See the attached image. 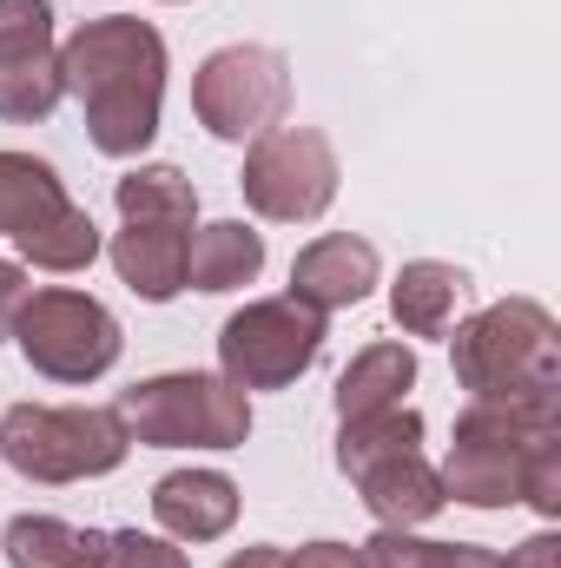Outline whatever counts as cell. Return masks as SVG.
I'll return each mask as SVG.
<instances>
[{"mask_svg":"<svg viewBox=\"0 0 561 568\" xmlns=\"http://www.w3.org/2000/svg\"><path fill=\"white\" fill-rule=\"evenodd\" d=\"M422 449V417L410 404H390V410H370V417H344L337 429V469L357 483L364 469L390 463V456H410Z\"/></svg>","mask_w":561,"mask_h":568,"instance_id":"cell-19","label":"cell"},{"mask_svg":"<svg viewBox=\"0 0 561 568\" xmlns=\"http://www.w3.org/2000/svg\"><path fill=\"white\" fill-rule=\"evenodd\" d=\"M284 568H364V562H357L350 542H304V549L284 556Z\"/></svg>","mask_w":561,"mask_h":568,"instance_id":"cell-27","label":"cell"},{"mask_svg":"<svg viewBox=\"0 0 561 568\" xmlns=\"http://www.w3.org/2000/svg\"><path fill=\"white\" fill-rule=\"evenodd\" d=\"M60 80L86 106V140L106 159H140L159 140L165 106V40L152 20L106 13L60 40Z\"/></svg>","mask_w":561,"mask_h":568,"instance_id":"cell-1","label":"cell"},{"mask_svg":"<svg viewBox=\"0 0 561 568\" xmlns=\"http://www.w3.org/2000/svg\"><path fill=\"white\" fill-rule=\"evenodd\" d=\"M27 265H13V258H0V337H13V317H20V304H27Z\"/></svg>","mask_w":561,"mask_h":568,"instance_id":"cell-26","label":"cell"},{"mask_svg":"<svg viewBox=\"0 0 561 568\" xmlns=\"http://www.w3.org/2000/svg\"><path fill=\"white\" fill-rule=\"evenodd\" d=\"M67 100L60 47H53V7L47 0H0V120L40 126Z\"/></svg>","mask_w":561,"mask_h":568,"instance_id":"cell-10","label":"cell"},{"mask_svg":"<svg viewBox=\"0 0 561 568\" xmlns=\"http://www.w3.org/2000/svg\"><path fill=\"white\" fill-rule=\"evenodd\" d=\"M225 568H284V549H272V542H258V549H238Z\"/></svg>","mask_w":561,"mask_h":568,"instance_id":"cell-29","label":"cell"},{"mask_svg":"<svg viewBox=\"0 0 561 568\" xmlns=\"http://www.w3.org/2000/svg\"><path fill=\"white\" fill-rule=\"evenodd\" d=\"M113 205L126 225H178V232L198 225V185L178 165H133L113 185Z\"/></svg>","mask_w":561,"mask_h":568,"instance_id":"cell-18","label":"cell"},{"mask_svg":"<svg viewBox=\"0 0 561 568\" xmlns=\"http://www.w3.org/2000/svg\"><path fill=\"white\" fill-rule=\"evenodd\" d=\"M120 424L145 449H245L252 397L218 371H165L120 390Z\"/></svg>","mask_w":561,"mask_h":568,"instance_id":"cell-5","label":"cell"},{"mask_svg":"<svg viewBox=\"0 0 561 568\" xmlns=\"http://www.w3.org/2000/svg\"><path fill=\"white\" fill-rule=\"evenodd\" d=\"M357 496H364V509L377 516V529H422L429 516H442V509H449L442 476H436V463H429L422 449L390 456V463H377V469H364V476H357Z\"/></svg>","mask_w":561,"mask_h":568,"instance_id":"cell-13","label":"cell"},{"mask_svg":"<svg viewBox=\"0 0 561 568\" xmlns=\"http://www.w3.org/2000/svg\"><path fill=\"white\" fill-rule=\"evenodd\" d=\"M73 568H192L172 536H140V529H80Z\"/></svg>","mask_w":561,"mask_h":568,"instance_id":"cell-22","label":"cell"},{"mask_svg":"<svg viewBox=\"0 0 561 568\" xmlns=\"http://www.w3.org/2000/svg\"><path fill=\"white\" fill-rule=\"evenodd\" d=\"M522 503H529L542 523H555V516H561V436H555V443H542V449L529 456V476H522Z\"/></svg>","mask_w":561,"mask_h":568,"instance_id":"cell-24","label":"cell"},{"mask_svg":"<svg viewBox=\"0 0 561 568\" xmlns=\"http://www.w3.org/2000/svg\"><path fill=\"white\" fill-rule=\"evenodd\" d=\"M106 258H113L120 284L145 304H172L185 291V232L178 225H126V232H113Z\"/></svg>","mask_w":561,"mask_h":568,"instance_id":"cell-15","label":"cell"},{"mask_svg":"<svg viewBox=\"0 0 561 568\" xmlns=\"http://www.w3.org/2000/svg\"><path fill=\"white\" fill-rule=\"evenodd\" d=\"M238 483L225 469H172L152 483V523L172 542H218L238 523Z\"/></svg>","mask_w":561,"mask_h":568,"instance_id":"cell-12","label":"cell"},{"mask_svg":"<svg viewBox=\"0 0 561 568\" xmlns=\"http://www.w3.org/2000/svg\"><path fill=\"white\" fill-rule=\"evenodd\" d=\"M13 344L27 357V371L53 377V384H100L120 364V317L73 284H40L27 291L20 317H13Z\"/></svg>","mask_w":561,"mask_h":568,"instance_id":"cell-6","label":"cell"},{"mask_svg":"<svg viewBox=\"0 0 561 568\" xmlns=\"http://www.w3.org/2000/svg\"><path fill=\"white\" fill-rule=\"evenodd\" d=\"M456 384L476 404H522V397H561V324L536 297L482 304L469 324H449Z\"/></svg>","mask_w":561,"mask_h":568,"instance_id":"cell-2","label":"cell"},{"mask_svg":"<svg viewBox=\"0 0 561 568\" xmlns=\"http://www.w3.org/2000/svg\"><path fill=\"white\" fill-rule=\"evenodd\" d=\"M561 436V397H522V404H476L449 429L442 456V496L462 509H516L529 456Z\"/></svg>","mask_w":561,"mask_h":568,"instance_id":"cell-3","label":"cell"},{"mask_svg":"<svg viewBox=\"0 0 561 568\" xmlns=\"http://www.w3.org/2000/svg\"><path fill=\"white\" fill-rule=\"evenodd\" d=\"M502 568H561V536L555 529H542V536H529V542H516Z\"/></svg>","mask_w":561,"mask_h":568,"instance_id":"cell-28","label":"cell"},{"mask_svg":"<svg viewBox=\"0 0 561 568\" xmlns=\"http://www.w3.org/2000/svg\"><path fill=\"white\" fill-rule=\"evenodd\" d=\"M337 145L324 140L317 126H272L245 145V172L238 192L258 219L272 225H310L330 212L337 199Z\"/></svg>","mask_w":561,"mask_h":568,"instance_id":"cell-9","label":"cell"},{"mask_svg":"<svg viewBox=\"0 0 561 568\" xmlns=\"http://www.w3.org/2000/svg\"><path fill=\"white\" fill-rule=\"evenodd\" d=\"M462 291H469V278H462L456 265H442V258H410V265L397 272V284H390V317H397L404 337H449Z\"/></svg>","mask_w":561,"mask_h":568,"instance_id":"cell-16","label":"cell"},{"mask_svg":"<svg viewBox=\"0 0 561 568\" xmlns=\"http://www.w3.org/2000/svg\"><path fill=\"white\" fill-rule=\"evenodd\" d=\"M13 245H20V265H33V272H86L100 258V225L86 205H60L53 219H40Z\"/></svg>","mask_w":561,"mask_h":568,"instance_id":"cell-21","label":"cell"},{"mask_svg":"<svg viewBox=\"0 0 561 568\" xmlns=\"http://www.w3.org/2000/svg\"><path fill=\"white\" fill-rule=\"evenodd\" d=\"M384 278V258H377V245L370 239H357V232H324V239H310L297 258H290V297H304L310 311H350V304H364L370 291Z\"/></svg>","mask_w":561,"mask_h":568,"instance_id":"cell-11","label":"cell"},{"mask_svg":"<svg viewBox=\"0 0 561 568\" xmlns=\"http://www.w3.org/2000/svg\"><path fill=\"white\" fill-rule=\"evenodd\" d=\"M324 357V311L304 297H252L218 324V377H232L245 397L252 390H290L310 364Z\"/></svg>","mask_w":561,"mask_h":568,"instance_id":"cell-7","label":"cell"},{"mask_svg":"<svg viewBox=\"0 0 561 568\" xmlns=\"http://www.w3.org/2000/svg\"><path fill=\"white\" fill-rule=\"evenodd\" d=\"M60 205H73V199H67V185H60V172H53L47 159H33V152H0V232H7V239L33 232V225L53 219Z\"/></svg>","mask_w":561,"mask_h":568,"instance_id":"cell-20","label":"cell"},{"mask_svg":"<svg viewBox=\"0 0 561 568\" xmlns=\"http://www.w3.org/2000/svg\"><path fill=\"white\" fill-rule=\"evenodd\" d=\"M133 436L113 404H13L0 417V463L27 483H93L126 463Z\"/></svg>","mask_w":561,"mask_h":568,"instance_id":"cell-4","label":"cell"},{"mask_svg":"<svg viewBox=\"0 0 561 568\" xmlns=\"http://www.w3.org/2000/svg\"><path fill=\"white\" fill-rule=\"evenodd\" d=\"M422 568H502V556L482 549V542H429Z\"/></svg>","mask_w":561,"mask_h":568,"instance_id":"cell-25","label":"cell"},{"mask_svg":"<svg viewBox=\"0 0 561 568\" xmlns=\"http://www.w3.org/2000/svg\"><path fill=\"white\" fill-rule=\"evenodd\" d=\"M265 272V232H252L245 219H212L185 232V284L192 291H245Z\"/></svg>","mask_w":561,"mask_h":568,"instance_id":"cell-14","label":"cell"},{"mask_svg":"<svg viewBox=\"0 0 561 568\" xmlns=\"http://www.w3.org/2000/svg\"><path fill=\"white\" fill-rule=\"evenodd\" d=\"M0 549H7V568H73L80 529L60 523V516H13Z\"/></svg>","mask_w":561,"mask_h":568,"instance_id":"cell-23","label":"cell"},{"mask_svg":"<svg viewBox=\"0 0 561 568\" xmlns=\"http://www.w3.org/2000/svg\"><path fill=\"white\" fill-rule=\"evenodd\" d=\"M417 390V351L410 344H364L344 377H337V417H370V410H390Z\"/></svg>","mask_w":561,"mask_h":568,"instance_id":"cell-17","label":"cell"},{"mask_svg":"<svg viewBox=\"0 0 561 568\" xmlns=\"http://www.w3.org/2000/svg\"><path fill=\"white\" fill-rule=\"evenodd\" d=\"M192 113L212 140H232V145H252L258 133L284 126L290 113V67H284L278 47H218L198 60L192 73Z\"/></svg>","mask_w":561,"mask_h":568,"instance_id":"cell-8","label":"cell"}]
</instances>
